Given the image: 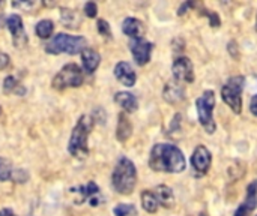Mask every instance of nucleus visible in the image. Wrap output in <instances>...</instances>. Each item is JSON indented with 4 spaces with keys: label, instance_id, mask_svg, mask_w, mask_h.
Listing matches in <instances>:
<instances>
[{
    "label": "nucleus",
    "instance_id": "f257e3e1",
    "mask_svg": "<svg viewBox=\"0 0 257 216\" xmlns=\"http://www.w3.org/2000/svg\"><path fill=\"white\" fill-rule=\"evenodd\" d=\"M149 167L154 171L181 173L185 170L187 162L182 152L173 144H155L149 156Z\"/></svg>",
    "mask_w": 257,
    "mask_h": 216
},
{
    "label": "nucleus",
    "instance_id": "f03ea898",
    "mask_svg": "<svg viewBox=\"0 0 257 216\" xmlns=\"http://www.w3.org/2000/svg\"><path fill=\"white\" fill-rule=\"evenodd\" d=\"M136 183H137V170L128 158L122 156L114 167L111 176V185L116 192L122 195H130L134 191Z\"/></svg>",
    "mask_w": 257,
    "mask_h": 216
},
{
    "label": "nucleus",
    "instance_id": "7ed1b4c3",
    "mask_svg": "<svg viewBox=\"0 0 257 216\" xmlns=\"http://www.w3.org/2000/svg\"><path fill=\"white\" fill-rule=\"evenodd\" d=\"M93 128V120L89 116H81L77 122V125L74 126L72 132H71V138H69V144H68V152L75 156V158H86L89 153V147H87V138L89 134Z\"/></svg>",
    "mask_w": 257,
    "mask_h": 216
},
{
    "label": "nucleus",
    "instance_id": "20e7f679",
    "mask_svg": "<svg viewBox=\"0 0 257 216\" xmlns=\"http://www.w3.org/2000/svg\"><path fill=\"white\" fill-rule=\"evenodd\" d=\"M87 41L83 36H69L66 33H57L51 38V41L45 45V51L50 54H78L83 53L87 47Z\"/></svg>",
    "mask_w": 257,
    "mask_h": 216
},
{
    "label": "nucleus",
    "instance_id": "39448f33",
    "mask_svg": "<svg viewBox=\"0 0 257 216\" xmlns=\"http://www.w3.org/2000/svg\"><path fill=\"white\" fill-rule=\"evenodd\" d=\"M214 105H215V96L212 90L205 92L197 101H196V108L199 114V120L202 126L206 129L208 134L215 132V122H214Z\"/></svg>",
    "mask_w": 257,
    "mask_h": 216
},
{
    "label": "nucleus",
    "instance_id": "423d86ee",
    "mask_svg": "<svg viewBox=\"0 0 257 216\" xmlns=\"http://www.w3.org/2000/svg\"><path fill=\"white\" fill-rule=\"evenodd\" d=\"M83 84V72L78 65L68 63L53 78V87L56 90H65L68 87H80Z\"/></svg>",
    "mask_w": 257,
    "mask_h": 216
},
{
    "label": "nucleus",
    "instance_id": "0eeeda50",
    "mask_svg": "<svg viewBox=\"0 0 257 216\" xmlns=\"http://www.w3.org/2000/svg\"><path fill=\"white\" fill-rule=\"evenodd\" d=\"M244 83H245V78L244 77H233L230 78L221 89V96H223V101L236 113L239 114L241 113V108H242V89H244Z\"/></svg>",
    "mask_w": 257,
    "mask_h": 216
},
{
    "label": "nucleus",
    "instance_id": "6e6552de",
    "mask_svg": "<svg viewBox=\"0 0 257 216\" xmlns=\"http://www.w3.org/2000/svg\"><path fill=\"white\" fill-rule=\"evenodd\" d=\"M71 194L77 195V203H84V201H89V204L92 207H96L99 206L104 198L101 195V189L98 188V185L95 182H89L86 183L84 186H77V188H72L69 191Z\"/></svg>",
    "mask_w": 257,
    "mask_h": 216
},
{
    "label": "nucleus",
    "instance_id": "1a4fd4ad",
    "mask_svg": "<svg viewBox=\"0 0 257 216\" xmlns=\"http://www.w3.org/2000/svg\"><path fill=\"white\" fill-rule=\"evenodd\" d=\"M6 24H8V29L12 35V42L17 48H23L26 47L27 44V35H26V30L23 27V20L20 15L17 14H12L8 17L6 20Z\"/></svg>",
    "mask_w": 257,
    "mask_h": 216
},
{
    "label": "nucleus",
    "instance_id": "9d476101",
    "mask_svg": "<svg viewBox=\"0 0 257 216\" xmlns=\"http://www.w3.org/2000/svg\"><path fill=\"white\" fill-rule=\"evenodd\" d=\"M130 47H131V53L137 65L143 66L151 60L152 47H154L152 42L146 41L145 38H139V39H133Z\"/></svg>",
    "mask_w": 257,
    "mask_h": 216
},
{
    "label": "nucleus",
    "instance_id": "9b49d317",
    "mask_svg": "<svg viewBox=\"0 0 257 216\" xmlns=\"http://www.w3.org/2000/svg\"><path fill=\"white\" fill-rule=\"evenodd\" d=\"M173 77L179 83H193L194 80V72H193V63L190 62L188 57H179L173 62L172 66Z\"/></svg>",
    "mask_w": 257,
    "mask_h": 216
},
{
    "label": "nucleus",
    "instance_id": "f8f14e48",
    "mask_svg": "<svg viewBox=\"0 0 257 216\" xmlns=\"http://www.w3.org/2000/svg\"><path fill=\"white\" fill-rule=\"evenodd\" d=\"M211 161H212L211 153H209V150H208L205 146H199V147L194 150L193 156H191L193 168H194L197 173H200V174H203V173H206V171L209 170Z\"/></svg>",
    "mask_w": 257,
    "mask_h": 216
},
{
    "label": "nucleus",
    "instance_id": "ddd939ff",
    "mask_svg": "<svg viewBox=\"0 0 257 216\" xmlns=\"http://www.w3.org/2000/svg\"><path fill=\"white\" fill-rule=\"evenodd\" d=\"M114 77L126 87H133L136 84V72L126 62H119L114 68Z\"/></svg>",
    "mask_w": 257,
    "mask_h": 216
},
{
    "label": "nucleus",
    "instance_id": "4468645a",
    "mask_svg": "<svg viewBox=\"0 0 257 216\" xmlns=\"http://www.w3.org/2000/svg\"><path fill=\"white\" fill-rule=\"evenodd\" d=\"M81 63H83V69L87 74H93L96 71V68L101 63V56L98 51L92 50V48H86L81 53Z\"/></svg>",
    "mask_w": 257,
    "mask_h": 216
},
{
    "label": "nucleus",
    "instance_id": "2eb2a0df",
    "mask_svg": "<svg viewBox=\"0 0 257 216\" xmlns=\"http://www.w3.org/2000/svg\"><path fill=\"white\" fill-rule=\"evenodd\" d=\"M122 30H123L125 35L131 36L133 39H139V38H142V35L145 32V27H143L140 20H137V18H126L123 21V24H122Z\"/></svg>",
    "mask_w": 257,
    "mask_h": 216
},
{
    "label": "nucleus",
    "instance_id": "dca6fc26",
    "mask_svg": "<svg viewBox=\"0 0 257 216\" xmlns=\"http://www.w3.org/2000/svg\"><path fill=\"white\" fill-rule=\"evenodd\" d=\"M114 101H116V104H119L126 113H134V111L137 110V107H139V102H137L136 96L131 95V93H128V92H119V93H116Z\"/></svg>",
    "mask_w": 257,
    "mask_h": 216
},
{
    "label": "nucleus",
    "instance_id": "f3484780",
    "mask_svg": "<svg viewBox=\"0 0 257 216\" xmlns=\"http://www.w3.org/2000/svg\"><path fill=\"white\" fill-rule=\"evenodd\" d=\"M184 87L178 83H169L164 89V99L170 104L181 102L184 99Z\"/></svg>",
    "mask_w": 257,
    "mask_h": 216
},
{
    "label": "nucleus",
    "instance_id": "a211bd4d",
    "mask_svg": "<svg viewBox=\"0 0 257 216\" xmlns=\"http://www.w3.org/2000/svg\"><path fill=\"white\" fill-rule=\"evenodd\" d=\"M133 132V125L130 119L122 113L119 114V122H117V129H116V137L119 141H126Z\"/></svg>",
    "mask_w": 257,
    "mask_h": 216
},
{
    "label": "nucleus",
    "instance_id": "6ab92c4d",
    "mask_svg": "<svg viewBox=\"0 0 257 216\" xmlns=\"http://www.w3.org/2000/svg\"><path fill=\"white\" fill-rule=\"evenodd\" d=\"M154 194H155V197L158 200V204H161L164 207L172 206V203H173V192H172V189L169 186H164V185L157 186Z\"/></svg>",
    "mask_w": 257,
    "mask_h": 216
},
{
    "label": "nucleus",
    "instance_id": "aec40b11",
    "mask_svg": "<svg viewBox=\"0 0 257 216\" xmlns=\"http://www.w3.org/2000/svg\"><path fill=\"white\" fill-rule=\"evenodd\" d=\"M142 204L148 213H155L158 210V206H160L158 200L152 191H143L142 192Z\"/></svg>",
    "mask_w": 257,
    "mask_h": 216
},
{
    "label": "nucleus",
    "instance_id": "412c9836",
    "mask_svg": "<svg viewBox=\"0 0 257 216\" xmlns=\"http://www.w3.org/2000/svg\"><path fill=\"white\" fill-rule=\"evenodd\" d=\"M3 92H5V93L24 95L26 89L23 87V84H20V83L17 81V78H15V77L9 75V77H6V78H5V81H3Z\"/></svg>",
    "mask_w": 257,
    "mask_h": 216
},
{
    "label": "nucleus",
    "instance_id": "4be33fe9",
    "mask_svg": "<svg viewBox=\"0 0 257 216\" xmlns=\"http://www.w3.org/2000/svg\"><path fill=\"white\" fill-rule=\"evenodd\" d=\"M36 35L41 38V39H48L51 38L53 32H54V24L51 20H41L38 24H36Z\"/></svg>",
    "mask_w": 257,
    "mask_h": 216
},
{
    "label": "nucleus",
    "instance_id": "5701e85b",
    "mask_svg": "<svg viewBox=\"0 0 257 216\" xmlns=\"http://www.w3.org/2000/svg\"><path fill=\"white\" fill-rule=\"evenodd\" d=\"M244 206L251 212V210H254L257 206V182H253L250 186H248V189H247V198H245V203H244Z\"/></svg>",
    "mask_w": 257,
    "mask_h": 216
},
{
    "label": "nucleus",
    "instance_id": "b1692460",
    "mask_svg": "<svg viewBox=\"0 0 257 216\" xmlns=\"http://www.w3.org/2000/svg\"><path fill=\"white\" fill-rule=\"evenodd\" d=\"M62 21H63V24H65L66 27L75 29V27H78L80 18H78L77 12L69 11V9H62Z\"/></svg>",
    "mask_w": 257,
    "mask_h": 216
},
{
    "label": "nucleus",
    "instance_id": "393cba45",
    "mask_svg": "<svg viewBox=\"0 0 257 216\" xmlns=\"http://www.w3.org/2000/svg\"><path fill=\"white\" fill-rule=\"evenodd\" d=\"M12 176V164L9 159L0 156V182H8Z\"/></svg>",
    "mask_w": 257,
    "mask_h": 216
},
{
    "label": "nucleus",
    "instance_id": "a878e982",
    "mask_svg": "<svg viewBox=\"0 0 257 216\" xmlns=\"http://www.w3.org/2000/svg\"><path fill=\"white\" fill-rule=\"evenodd\" d=\"M114 215L116 216H136L137 215V209L133 204H117L114 207Z\"/></svg>",
    "mask_w": 257,
    "mask_h": 216
},
{
    "label": "nucleus",
    "instance_id": "bb28decb",
    "mask_svg": "<svg viewBox=\"0 0 257 216\" xmlns=\"http://www.w3.org/2000/svg\"><path fill=\"white\" fill-rule=\"evenodd\" d=\"M98 32L102 35V36H107V38H110L111 36V30H110V26H108V23L105 21V20H98Z\"/></svg>",
    "mask_w": 257,
    "mask_h": 216
},
{
    "label": "nucleus",
    "instance_id": "cd10ccee",
    "mask_svg": "<svg viewBox=\"0 0 257 216\" xmlns=\"http://www.w3.org/2000/svg\"><path fill=\"white\" fill-rule=\"evenodd\" d=\"M84 14H86L89 18H95L96 14H98V6H96V3L87 2V3L84 5Z\"/></svg>",
    "mask_w": 257,
    "mask_h": 216
},
{
    "label": "nucleus",
    "instance_id": "c85d7f7f",
    "mask_svg": "<svg viewBox=\"0 0 257 216\" xmlns=\"http://www.w3.org/2000/svg\"><path fill=\"white\" fill-rule=\"evenodd\" d=\"M12 6L20 8V9H23V11H30L32 8L36 6V3H35V2H14Z\"/></svg>",
    "mask_w": 257,
    "mask_h": 216
},
{
    "label": "nucleus",
    "instance_id": "c756f323",
    "mask_svg": "<svg viewBox=\"0 0 257 216\" xmlns=\"http://www.w3.org/2000/svg\"><path fill=\"white\" fill-rule=\"evenodd\" d=\"M9 65V57L5 53H0V69H5Z\"/></svg>",
    "mask_w": 257,
    "mask_h": 216
},
{
    "label": "nucleus",
    "instance_id": "7c9ffc66",
    "mask_svg": "<svg viewBox=\"0 0 257 216\" xmlns=\"http://www.w3.org/2000/svg\"><path fill=\"white\" fill-rule=\"evenodd\" d=\"M250 110H251V113L257 116V95H254L253 98H251V102H250Z\"/></svg>",
    "mask_w": 257,
    "mask_h": 216
},
{
    "label": "nucleus",
    "instance_id": "2f4dec72",
    "mask_svg": "<svg viewBox=\"0 0 257 216\" xmlns=\"http://www.w3.org/2000/svg\"><path fill=\"white\" fill-rule=\"evenodd\" d=\"M248 213H250V210H248V209H247V207L242 204V206H241V207H239V209L235 212V216H247Z\"/></svg>",
    "mask_w": 257,
    "mask_h": 216
},
{
    "label": "nucleus",
    "instance_id": "473e14b6",
    "mask_svg": "<svg viewBox=\"0 0 257 216\" xmlns=\"http://www.w3.org/2000/svg\"><path fill=\"white\" fill-rule=\"evenodd\" d=\"M0 216H17L11 209H2L0 210Z\"/></svg>",
    "mask_w": 257,
    "mask_h": 216
},
{
    "label": "nucleus",
    "instance_id": "72a5a7b5",
    "mask_svg": "<svg viewBox=\"0 0 257 216\" xmlns=\"http://www.w3.org/2000/svg\"><path fill=\"white\" fill-rule=\"evenodd\" d=\"M0 114H2V108H0Z\"/></svg>",
    "mask_w": 257,
    "mask_h": 216
}]
</instances>
